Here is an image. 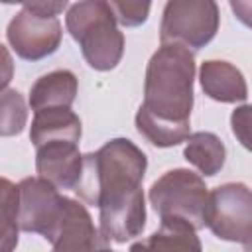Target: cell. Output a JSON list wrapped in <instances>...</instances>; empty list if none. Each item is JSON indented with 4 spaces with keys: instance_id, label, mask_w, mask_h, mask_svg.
<instances>
[{
    "instance_id": "obj_1",
    "label": "cell",
    "mask_w": 252,
    "mask_h": 252,
    "mask_svg": "<svg viewBox=\"0 0 252 252\" xmlns=\"http://www.w3.org/2000/svg\"><path fill=\"white\" fill-rule=\"evenodd\" d=\"M146 167V154L126 138H114L98 152L83 156V173L75 191L98 207V232L106 242L122 244L144 230Z\"/></svg>"
},
{
    "instance_id": "obj_2",
    "label": "cell",
    "mask_w": 252,
    "mask_h": 252,
    "mask_svg": "<svg viewBox=\"0 0 252 252\" xmlns=\"http://www.w3.org/2000/svg\"><path fill=\"white\" fill-rule=\"evenodd\" d=\"M195 59L177 43H161L146 69L142 108L163 122L189 124L193 108Z\"/></svg>"
},
{
    "instance_id": "obj_3",
    "label": "cell",
    "mask_w": 252,
    "mask_h": 252,
    "mask_svg": "<svg viewBox=\"0 0 252 252\" xmlns=\"http://www.w3.org/2000/svg\"><path fill=\"white\" fill-rule=\"evenodd\" d=\"M67 30L79 43L85 61L96 71L114 69L124 53V35L110 12L108 2L71 4L65 18Z\"/></svg>"
},
{
    "instance_id": "obj_4",
    "label": "cell",
    "mask_w": 252,
    "mask_h": 252,
    "mask_svg": "<svg viewBox=\"0 0 252 252\" xmlns=\"http://www.w3.org/2000/svg\"><path fill=\"white\" fill-rule=\"evenodd\" d=\"M148 197L161 222H181L193 230L205 226L209 191L197 173L171 169L152 183Z\"/></svg>"
},
{
    "instance_id": "obj_5",
    "label": "cell",
    "mask_w": 252,
    "mask_h": 252,
    "mask_svg": "<svg viewBox=\"0 0 252 252\" xmlns=\"http://www.w3.org/2000/svg\"><path fill=\"white\" fill-rule=\"evenodd\" d=\"M219 20V6L213 0H171L163 8L159 39L201 49L215 37Z\"/></svg>"
},
{
    "instance_id": "obj_6",
    "label": "cell",
    "mask_w": 252,
    "mask_h": 252,
    "mask_svg": "<svg viewBox=\"0 0 252 252\" xmlns=\"http://www.w3.org/2000/svg\"><path fill=\"white\" fill-rule=\"evenodd\" d=\"M252 224V195L244 183H224L209 193L205 226L228 242L250 244Z\"/></svg>"
},
{
    "instance_id": "obj_7",
    "label": "cell",
    "mask_w": 252,
    "mask_h": 252,
    "mask_svg": "<svg viewBox=\"0 0 252 252\" xmlns=\"http://www.w3.org/2000/svg\"><path fill=\"white\" fill-rule=\"evenodd\" d=\"M67 203L69 197H63L41 177H26L18 185V226L51 242L65 217Z\"/></svg>"
},
{
    "instance_id": "obj_8",
    "label": "cell",
    "mask_w": 252,
    "mask_h": 252,
    "mask_svg": "<svg viewBox=\"0 0 252 252\" xmlns=\"http://www.w3.org/2000/svg\"><path fill=\"white\" fill-rule=\"evenodd\" d=\"M6 37L16 55L26 61H39L57 51L63 32L57 18L39 16L24 6L10 20Z\"/></svg>"
},
{
    "instance_id": "obj_9",
    "label": "cell",
    "mask_w": 252,
    "mask_h": 252,
    "mask_svg": "<svg viewBox=\"0 0 252 252\" xmlns=\"http://www.w3.org/2000/svg\"><path fill=\"white\" fill-rule=\"evenodd\" d=\"M35 169L55 189H73L81 181L83 156L73 142H47L35 148Z\"/></svg>"
},
{
    "instance_id": "obj_10",
    "label": "cell",
    "mask_w": 252,
    "mask_h": 252,
    "mask_svg": "<svg viewBox=\"0 0 252 252\" xmlns=\"http://www.w3.org/2000/svg\"><path fill=\"white\" fill-rule=\"evenodd\" d=\"M199 81L205 94L219 102H240L248 96L244 75L228 61H205L199 71Z\"/></svg>"
},
{
    "instance_id": "obj_11",
    "label": "cell",
    "mask_w": 252,
    "mask_h": 252,
    "mask_svg": "<svg viewBox=\"0 0 252 252\" xmlns=\"http://www.w3.org/2000/svg\"><path fill=\"white\" fill-rule=\"evenodd\" d=\"M30 140L35 148L57 140L79 144L81 120L71 108H41L32 120Z\"/></svg>"
},
{
    "instance_id": "obj_12",
    "label": "cell",
    "mask_w": 252,
    "mask_h": 252,
    "mask_svg": "<svg viewBox=\"0 0 252 252\" xmlns=\"http://www.w3.org/2000/svg\"><path fill=\"white\" fill-rule=\"evenodd\" d=\"M77 87V77L67 69L41 75L30 89V106L35 112L41 108H71Z\"/></svg>"
},
{
    "instance_id": "obj_13",
    "label": "cell",
    "mask_w": 252,
    "mask_h": 252,
    "mask_svg": "<svg viewBox=\"0 0 252 252\" xmlns=\"http://www.w3.org/2000/svg\"><path fill=\"white\" fill-rule=\"evenodd\" d=\"M197 230L181 222H161L159 230L130 246V252H203Z\"/></svg>"
},
{
    "instance_id": "obj_14",
    "label": "cell",
    "mask_w": 252,
    "mask_h": 252,
    "mask_svg": "<svg viewBox=\"0 0 252 252\" xmlns=\"http://www.w3.org/2000/svg\"><path fill=\"white\" fill-rule=\"evenodd\" d=\"M185 142H187L183 150L185 159L193 163L203 175L211 177L222 169L226 159V150L219 136H215L213 132H195L189 134Z\"/></svg>"
},
{
    "instance_id": "obj_15",
    "label": "cell",
    "mask_w": 252,
    "mask_h": 252,
    "mask_svg": "<svg viewBox=\"0 0 252 252\" xmlns=\"http://www.w3.org/2000/svg\"><path fill=\"white\" fill-rule=\"evenodd\" d=\"M138 132L158 148H171L189 138V124H171L150 116L142 106L136 112Z\"/></svg>"
},
{
    "instance_id": "obj_16",
    "label": "cell",
    "mask_w": 252,
    "mask_h": 252,
    "mask_svg": "<svg viewBox=\"0 0 252 252\" xmlns=\"http://www.w3.org/2000/svg\"><path fill=\"white\" fill-rule=\"evenodd\" d=\"M18 230V185L0 177V252L16 250Z\"/></svg>"
},
{
    "instance_id": "obj_17",
    "label": "cell",
    "mask_w": 252,
    "mask_h": 252,
    "mask_svg": "<svg viewBox=\"0 0 252 252\" xmlns=\"http://www.w3.org/2000/svg\"><path fill=\"white\" fill-rule=\"evenodd\" d=\"M26 122H28V110L24 96L14 89L0 91V136L8 138L20 134Z\"/></svg>"
},
{
    "instance_id": "obj_18",
    "label": "cell",
    "mask_w": 252,
    "mask_h": 252,
    "mask_svg": "<svg viewBox=\"0 0 252 252\" xmlns=\"http://www.w3.org/2000/svg\"><path fill=\"white\" fill-rule=\"evenodd\" d=\"M108 6L116 24H122L126 28L144 24L152 8L150 2H108Z\"/></svg>"
},
{
    "instance_id": "obj_19",
    "label": "cell",
    "mask_w": 252,
    "mask_h": 252,
    "mask_svg": "<svg viewBox=\"0 0 252 252\" xmlns=\"http://www.w3.org/2000/svg\"><path fill=\"white\" fill-rule=\"evenodd\" d=\"M232 132L244 148H250V106L244 104L232 112Z\"/></svg>"
},
{
    "instance_id": "obj_20",
    "label": "cell",
    "mask_w": 252,
    "mask_h": 252,
    "mask_svg": "<svg viewBox=\"0 0 252 252\" xmlns=\"http://www.w3.org/2000/svg\"><path fill=\"white\" fill-rule=\"evenodd\" d=\"M12 77H14V59L10 51L0 43V91H6Z\"/></svg>"
},
{
    "instance_id": "obj_21",
    "label": "cell",
    "mask_w": 252,
    "mask_h": 252,
    "mask_svg": "<svg viewBox=\"0 0 252 252\" xmlns=\"http://www.w3.org/2000/svg\"><path fill=\"white\" fill-rule=\"evenodd\" d=\"M28 10L45 16V18H57L59 12H63L67 8V2H28L24 4Z\"/></svg>"
},
{
    "instance_id": "obj_22",
    "label": "cell",
    "mask_w": 252,
    "mask_h": 252,
    "mask_svg": "<svg viewBox=\"0 0 252 252\" xmlns=\"http://www.w3.org/2000/svg\"><path fill=\"white\" fill-rule=\"evenodd\" d=\"M104 252H112V250H110V248H106V250H104Z\"/></svg>"
}]
</instances>
